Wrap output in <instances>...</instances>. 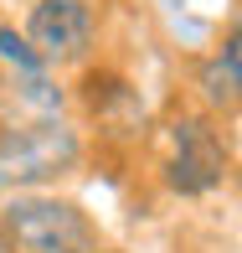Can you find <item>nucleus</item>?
I'll list each match as a JSON object with an SVG mask.
<instances>
[{
    "label": "nucleus",
    "instance_id": "nucleus-3",
    "mask_svg": "<svg viewBox=\"0 0 242 253\" xmlns=\"http://www.w3.org/2000/svg\"><path fill=\"white\" fill-rule=\"evenodd\" d=\"M26 47L41 67L83 62L93 47V5L88 0H36L26 21Z\"/></svg>",
    "mask_w": 242,
    "mask_h": 253
},
{
    "label": "nucleus",
    "instance_id": "nucleus-5",
    "mask_svg": "<svg viewBox=\"0 0 242 253\" xmlns=\"http://www.w3.org/2000/svg\"><path fill=\"white\" fill-rule=\"evenodd\" d=\"M201 88H206V98L222 103V109H232V103H237V88H242V52H237V37L201 67Z\"/></svg>",
    "mask_w": 242,
    "mask_h": 253
},
{
    "label": "nucleus",
    "instance_id": "nucleus-2",
    "mask_svg": "<svg viewBox=\"0 0 242 253\" xmlns=\"http://www.w3.org/2000/svg\"><path fill=\"white\" fill-rule=\"evenodd\" d=\"M222 176H227V145H222V134H216L206 119H196V114H180V119L170 124V155H165L170 191L201 197V191L222 186Z\"/></svg>",
    "mask_w": 242,
    "mask_h": 253
},
{
    "label": "nucleus",
    "instance_id": "nucleus-1",
    "mask_svg": "<svg viewBox=\"0 0 242 253\" xmlns=\"http://www.w3.org/2000/svg\"><path fill=\"white\" fill-rule=\"evenodd\" d=\"M0 233L10 253H98L93 217L77 202L47 191H16L0 207Z\"/></svg>",
    "mask_w": 242,
    "mask_h": 253
},
{
    "label": "nucleus",
    "instance_id": "nucleus-6",
    "mask_svg": "<svg viewBox=\"0 0 242 253\" xmlns=\"http://www.w3.org/2000/svg\"><path fill=\"white\" fill-rule=\"evenodd\" d=\"M0 57H10V62H16V67H26V73H41V62L31 57V47H26V42H21L10 26H0Z\"/></svg>",
    "mask_w": 242,
    "mask_h": 253
},
{
    "label": "nucleus",
    "instance_id": "nucleus-4",
    "mask_svg": "<svg viewBox=\"0 0 242 253\" xmlns=\"http://www.w3.org/2000/svg\"><path fill=\"white\" fill-rule=\"evenodd\" d=\"M77 160V140L62 124H26V129H10L0 145V176L16 181H41V176H62Z\"/></svg>",
    "mask_w": 242,
    "mask_h": 253
},
{
    "label": "nucleus",
    "instance_id": "nucleus-7",
    "mask_svg": "<svg viewBox=\"0 0 242 253\" xmlns=\"http://www.w3.org/2000/svg\"><path fill=\"white\" fill-rule=\"evenodd\" d=\"M0 253H10V243H5V233H0Z\"/></svg>",
    "mask_w": 242,
    "mask_h": 253
}]
</instances>
